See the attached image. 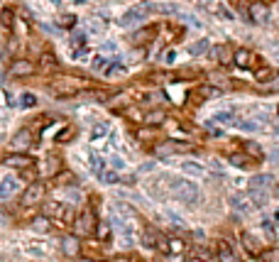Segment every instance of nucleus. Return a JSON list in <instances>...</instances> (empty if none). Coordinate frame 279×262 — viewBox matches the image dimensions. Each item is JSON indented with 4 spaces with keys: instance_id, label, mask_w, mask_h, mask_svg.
<instances>
[{
    "instance_id": "nucleus-1",
    "label": "nucleus",
    "mask_w": 279,
    "mask_h": 262,
    "mask_svg": "<svg viewBox=\"0 0 279 262\" xmlns=\"http://www.w3.org/2000/svg\"><path fill=\"white\" fill-rule=\"evenodd\" d=\"M169 189H171V193H174L179 201H184V204H196V201H198V186L191 184V181L171 179Z\"/></svg>"
},
{
    "instance_id": "nucleus-2",
    "label": "nucleus",
    "mask_w": 279,
    "mask_h": 262,
    "mask_svg": "<svg viewBox=\"0 0 279 262\" xmlns=\"http://www.w3.org/2000/svg\"><path fill=\"white\" fill-rule=\"evenodd\" d=\"M42 216H47L49 221H71V211L61 201H47L42 206Z\"/></svg>"
},
{
    "instance_id": "nucleus-3",
    "label": "nucleus",
    "mask_w": 279,
    "mask_h": 262,
    "mask_svg": "<svg viewBox=\"0 0 279 262\" xmlns=\"http://www.w3.org/2000/svg\"><path fill=\"white\" fill-rule=\"evenodd\" d=\"M32 145H34V133L27 130V127L17 130L13 135V140H10V150L13 152H27Z\"/></svg>"
},
{
    "instance_id": "nucleus-4",
    "label": "nucleus",
    "mask_w": 279,
    "mask_h": 262,
    "mask_svg": "<svg viewBox=\"0 0 279 262\" xmlns=\"http://www.w3.org/2000/svg\"><path fill=\"white\" fill-rule=\"evenodd\" d=\"M44 199V184L42 181H32L27 189L22 191V196H20V201H22V206H34V204H40Z\"/></svg>"
},
{
    "instance_id": "nucleus-5",
    "label": "nucleus",
    "mask_w": 279,
    "mask_h": 262,
    "mask_svg": "<svg viewBox=\"0 0 279 262\" xmlns=\"http://www.w3.org/2000/svg\"><path fill=\"white\" fill-rule=\"evenodd\" d=\"M74 228H76V235H91L96 231V216L91 208H86L84 213H79V218L74 221Z\"/></svg>"
},
{
    "instance_id": "nucleus-6",
    "label": "nucleus",
    "mask_w": 279,
    "mask_h": 262,
    "mask_svg": "<svg viewBox=\"0 0 279 262\" xmlns=\"http://www.w3.org/2000/svg\"><path fill=\"white\" fill-rule=\"evenodd\" d=\"M147 13H152V5L150 3H140V5H135V8H130L125 15H123V25H137V22H142L145 17H147Z\"/></svg>"
},
{
    "instance_id": "nucleus-7",
    "label": "nucleus",
    "mask_w": 279,
    "mask_h": 262,
    "mask_svg": "<svg viewBox=\"0 0 279 262\" xmlns=\"http://www.w3.org/2000/svg\"><path fill=\"white\" fill-rule=\"evenodd\" d=\"M81 91V86L71 79H61V81H54L52 83V93L56 98H69V96H76Z\"/></svg>"
},
{
    "instance_id": "nucleus-8",
    "label": "nucleus",
    "mask_w": 279,
    "mask_h": 262,
    "mask_svg": "<svg viewBox=\"0 0 279 262\" xmlns=\"http://www.w3.org/2000/svg\"><path fill=\"white\" fill-rule=\"evenodd\" d=\"M34 71H37V67L29 59H15L13 64H10V76H15V79H27Z\"/></svg>"
},
{
    "instance_id": "nucleus-9",
    "label": "nucleus",
    "mask_w": 279,
    "mask_h": 262,
    "mask_svg": "<svg viewBox=\"0 0 279 262\" xmlns=\"http://www.w3.org/2000/svg\"><path fill=\"white\" fill-rule=\"evenodd\" d=\"M3 165L15 167L17 172H22V169H29V167H34V159H32V157H27L25 152H13V154H8V157L3 159Z\"/></svg>"
},
{
    "instance_id": "nucleus-10",
    "label": "nucleus",
    "mask_w": 279,
    "mask_h": 262,
    "mask_svg": "<svg viewBox=\"0 0 279 262\" xmlns=\"http://www.w3.org/2000/svg\"><path fill=\"white\" fill-rule=\"evenodd\" d=\"M250 20L255 25H265L267 20H269V8H267L265 3H252L250 5Z\"/></svg>"
},
{
    "instance_id": "nucleus-11",
    "label": "nucleus",
    "mask_w": 279,
    "mask_h": 262,
    "mask_svg": "<svg viewBox=\"0 0 279 262\" xmlns=\"http://www.w3.org/2000/svg\"><path fill=\"white\" fill-rule=\"evenodd\" d=\"M61 250H64V255H66V257H76V255H79V250H81L79 238H76V235H66V238L61 240Z\"/></svg>"
},
{
    "instance_id": "nucleus-12",
    "label": "nucleus",
    "mask_w": 279,
    "mask_h": 262,
    "mask_svg": "<svg viewBox=\"0 0 279 262\" xmlns=\"http://www.w3.org/2000/svg\"><path fill=\"white\" fill-rule=\"evenodd\" d=\"M17 184H20V181L15 179V177H5V179H0V201L10 199V196L17 191Z\"/></svg>"
},
{
    "instance_id": "nucleus-13",
    "label": "nucleus",
    "mask_w": 279,
    "mask_h": 262,
    "mask_svg": "<svg viewBox=\"0 0 279 262\" xmlns=\"http://www.w3.org/2000/svg\"><path fill=\"white\" fill-rule=\"evenodd\" d=\"M250 61H252V54L248 49H235V52H233V64H235V67L248 69V67H252Z\"/></svg>"
},
{
    "instance_id": "nucleus-14",
    "label": "nucleus",
    "mask_w": 279,
    "mask_h": 262,
    "mask_svg": "<svg viewBox=\"0 0 279 262\" xmlns=\"http://www.w3.org/2000/svg\"><path fill=\"white\" fill-rule=\"evenodd\" d=\"M56 67H59V61H56V56L52 54V52H44V54L40 56V69L42 71L52 74V71H56Z\"/></svg>"
},
{
    "instance_id": "nucleus-15",
    "label": "nucleus",
    "mask_w": 279,
    "mask_h": 262,
    "mask_svg": "<svg viewBox=\"0 0 279 262\" xmlns=\"http://www.w3.org/2000/svg\"><path fill=\"white\" fill-rule=\"evenodd\" d=\"M218 260L221 262H240L237 255L233 252V248H230L225 240H221V245H218Z\"/></svg>"
},
{
    "instance_id": "nucleus-16",
    "label": "nucleus",
    "mask_w": 279,
    "mask_h": 262,
    "mask_svg": "<svg viewBox=\"0 0 279 262\" xmlns=\"http://www.w3.org/2000/svg\"><path fill=\"white\" fill-rule=\"evenodd\" d=\"M29 228H32L34 233H49V228H52V221H49L47 216H40V218H34V221L29 223Z\"/></svg>"
},
{
    "instance_id": "nucleus-17",
    "label": "nucleus",
    "mask_w": 279,
    "mask_h": 262,
    "mask_svg": "<svg viewBox=\"0 0 279 262\" xmlns=\"http://www.w3.org/2000/svg\"><path fill=\"white\" fill-rule=\"evenodd\" d=\"M154 35H157V29H154V27L137 29V32L132 35V42H135V44H142V42H150V40H152V37H154Z\"/></svg>"
},
{
    "instance_id": "nucleus-18",
    "label": "nucleus",
    "mask_w": 279,
    "mask_h": 262,
    "mask_svg": "<svg viewBox=\"0 0 279 262\" xmlns=\"http://www.w3.org/2000/svg\"><path fill=\"white\" fill-rule=\"evenodd\" d=\"M182 169L184 174H191V177H203L206 174V169L201 165H196V162H182Z\"/></svg>"
},
{
    "instance_id": "nucleus-19",
    "label": "nucleus",
    "mask_w": 279,
    "mask_h": 262,
    "mask_svg": "<svg viewBox=\"0 0 279 262\" xmlns=\"http://www.w3.org/2000/svg\"><path fill=\"white\" fill-rule=\"evenodd\" d=\"M267 196H269V191H265V189H250L252 206H265V204H267Z\"/></svg>"
},
{
    "instance_id": "nucleus-20",
    "label": "nucleus",
    "mask_w": 279,
    "mask_h": 262,
    "mask_svg": "<svg viewBox=\"0 0 279 262\" xmlns=\"http://www.w3.org/2000/svg\"><path fill=\"white\" fill-rule=\"evenodd\" d=\"M242 150H245V154L248 157H255V159H262V147L257 145V142H242Z\"/></svg>"
},
{
    "instance_id": "nucleus-21",
    "label": "nucleus",
    "mask_w": 279,
    "mask_h": 262,
    "mask_svg": "<svg viewBox=\"0 0 279 262\" xmlns=\"http://www.w3.org/2000/svg\"><path fill=\"white\" fill-rule=\"evenodd\" d=\"M269 186H272V177H269V174L255 177V179L250 181V189H265V191H269Z\"/></svg>"
},
{
    "instance_id": "nucleus-22",
    "label": "nucleus",
    "mask_w": 279,
    "mask_h": 262,
    "mask_svg": "<svg viewBox=\"0 0 279 262\" xmlns=\"http://www.w3.org/2000/svg\"><path fill=\"white\" fill-rule=\"evenodd\" d=\"M242 245L248 248L250 255H260V245H257V240H255L250 233H242Z\"/></svg>"
},
{
    "instance_id": "nucleus-23",
    "label": "nucleus",
    "mask_w": 279,
    "mask_h": 262,
    "mask_svg": "<svg viewBox=\"0 0 279 262\" xmlns=\"http://www.w3.org/2000/svg\"><path fill=\"white\" fill-rule=\"evenodd\" d=\"M0 25L8 27V29L15 25V13L10 10V8H3V10H0Z\"/></svg>"
},
{
    "instance_id": "nucleus-24",
    "label": "nucleus",
    "mask_w": 279,
    "mask_h": 262,
    "mask_svg": "<svg viewBox=\"0 0 279 262\" xmlns=\"http://www.w3.org/2000/svg\"><path fill=\"white\" fill-rule=\"evenodd\" d=\"M142 123H147V125H159V123H164V111H152V113H147V115L142 118Z\"/></svg>"
},
{
    "instance_id": "nucleus-25",
    "label": "nucleus",
    "mask_w": 279,
    "mask_h": 262,
    "mask_svg": "<svg viewBox=\"0 0 279 262\" xmlns=\"http://www.w3.org/2000/svg\"><path fill=\"white\" fill-rule=\"evenodd\" d=\"M262 262H279V248H269V250H262L257 255Z\"/></svg>"
},
{
    "instance_id": "nucleus-26",
    "label": "nucleus",
    "mask_w": 279,
    "mask_h": 262,
    "mask_svg": "<svg viewBox=\"0 0 279 262\" xmlns=\"http://www.w3.org/2000/svg\"><path fill=\"white\" fill-rule=\"evenodd\" d=\"M96 235H98V240H108L111 238V223H106V221L96 223Z\"/></svg>"
},
{
    "instance_id": "nucleus-27",
    "label": "nucleus",
    "mask_w": 279,
    "mask_h": 262,
    "mask_svg": "<svg viewBox=\"0 0 279 262\" xmlns=\"http://www.w3.org/2000/svg\"><path fill=\"white\" fill-rule=\"evenodd\" d=\"M189 52H191V54H194V56H198V54H206V52H208V42H206V40H198V42H194V44L189 47Z\"/></svg>"
},
{
    "instance_id": "nucleus-28",
    "label": "nucleus",
    "mask_w": 279,
    "mask_h": 262,
    "mask_svg": "<svg viewBox=\"0 0 279 262\" xmlns=\"http://www.w3.org/2000/svg\"><path fill=\"white\" fill-rule=\"evenodd\" d=\"M98 177H100V181H103V184H118V174H115L113 169H103Z\"/></svg>"
},
{
    "instance_id": "nucleus-29",
    "label": "nucleus",
    "mask_w": 279,
    "mask_h": 262,
    "mask_svg": "<svg viewBox=\"0 0 279 262\" xmlns=\"http://www.w3.org/2000/svg\"><path fill=\"white\" fill-rule=\"evenodd\" d=\"M125 67L123 64H118V61H111V67H108V71H106V76H123L125 74Z\"/></svg>"
},
{
    "instance_id": "nucleus-30",
    "label": "nucleus",
    "mask_w": 279,
    "mask_h": 262,
    "mask_svg": "<svg viewBox=\"0 0 279 262\" xmlns=\"http://www.w3.org/2000/svg\"><path fill=\"white\" fill-rule=\"evenodd\" d=\"M91 67H93V71H103V74H106L108 67H111V61H108V59H103V56H96Z\"/></svg>"
},
{
    "instance_id": "nucleus-31",
    "label": "nucleus",
    "mask_w": 279,
    "mask_h": 262,
    "mask_svg": "<svg viewBox=\"0 0 279 262\" xmlns=\"http://www.w3.org/2000/svg\"><path fill=\"white\" fill-rule=\"evenodd\" d=\"M37 106V96L34 93H25L20 98V108H34Z\"/></svg>"
},
{
    "instance_id": "nucleus-32",
    "label": "nucleus",
    "mask_w": 279,
    "mask_h": 262,
    "mask_svg": "<svg viewBox=\"0 0 279 262\" xmlns=\"http://www.w3.org/2000/svg\"><path fill=\"white\" fill-rule=\"evenodd\" d=\"M228 159H230V165L233 167H250V159H248L245 154H230Z\"/></svg>"
},
{
    "instance_id": "nucleus-33",
    "label": "nucleus",
    "mask_w": 279,
    "mask_h": 262,
    "mask_svg": "<svg viewBox=\"0 0 279 262\" xmlns=\"http://www.w3.org/2000/svg\"><path fill=\"white\" fill-rule=\"evenodd\" d=\"M221 91L218 88H211V86H201L198 91H196V96H201V98H213V96H218Z\"/></svg>"
},
{
    "instance_id": "nucleus-34",
    "label": "nucleus",
    "mask_w": 279,
    "mask_h": 262,
    "mask_svg": "<svg viewBox=\"0 0 279 262\" xmlns=\"http://www.w3.org/2000/svg\"><path fill=\"white\" fill-rule=\"evenodd\" d=\"M103 135H108V125H106V123H98L96 127H93V133H91V138L98 140V138H103Z\"/></svg>"
},
{
    "instance_id": "nucleus-35",
    "label": "nucleus",
    "mask_w": 279,
    "mask_h": 262,
    "mask_svg": "<svg viewBox=\"0 0 279 262\" xmlns=\"http://www.w3.org/2000/svg\"><path fill=\"white\" fill-rule=\"evenodd\" d=\"M169 252H184V240H177V238H171L167 243Z\"/></svg>"
},
{
    "instance_id": "nucleus-36",
    "label": "nucleus",
    "mask_w": 279,
    "mask_h": 262,
    "mask_svg": "<svg viewBox=\"0 0 279 262\" xmlns=\"http://www.w3.org/2000/svg\"><path fill=\"white\" fill-rule=\"evenodd\" d=\"M54 179L64 186V184H71V181H74V174H71V172H61V174H54Z\"/></svg>"
},
{
    "instance_id": "nucleus-37",
    "label": "nucleus",
    "mask_w": 279,
    "mask_h": 262,
    "mask_svg": "<svg viewBox=\"0 0 279 262\" xmlns=\"http://www.w3.org/2000/svg\"><path fill=\"white\" fill-rule=\"evenodd\" d=\"M59 25H61V27H74V25H76V17H74V15H61V17H59Z\"/></svg>"
},
{
    "instance_id": "nucleus-38",
    "label": "nucleus",
    "mask_w": 279,
    "mask_h": 262,
    "mask_svg": "<svg viewBox=\"0 0 279 262\" xmlns=\"http://www.w3.org/2000/svg\"><path fill=\"white\" fill-rule=\"evenodd\" d=\"M91 169H93L96 174H100V172L106 169V165H103V159H100V157H91Z\"/></svg>"
},
{
    "instance_id": "nucleus-39",
    "label": "nucleus",
    "mask_w": 279,
    "mask_h": 262,
    "mask_svg": "<svg viewBox=\"0 0 279 262\" xmlns=\"http://www.w3.org/2000/svg\"><path fill=\"white\" fill-rule=\"evenodd\" d=\"M71 135H74V130H71V127H64V130H61V133L56 135V142H66V140H69Z\"/></svg>"
},
{
    "instance_id": "nucleus-40",
    "label": "nucleus",
    "mask_w": 279,
    "mask_h": 262,
    "mask_svg": "<svg viewBox=\"0 0 279 262\" xmlns=\"http://www.w3.org/2000/svg\"><path fill=\"white\" fill-rule=\"evenodd\" d=\"M269 79H272V71H269V69H260V71H257V81L267 83Z\"/></svg>"
},
{
    "instance_id": "nucleus-41",
    "label": "nucleus",
    "mask_w": 279,
    "mask_h": 262,
    "mask_svg": "<svg viewBox=\"0 0 279 262\" xmlns=\"http://www.w3.org/2000/svg\"><path fill=\"white\" fill-rule=\"evenodd\" d=\"M213 120H216V123H221V125H225V123H230V120H233V115H230V113H218Z\"/></svg>"
},
{
    "instance_id": "nucleus-42",
    "label": "nucleus",
    "mask_w": 279,
    "mask_h": 262,
    "mask_svg": "<svg viewBox=\"0 0 279 262\" xmlns=\"http://www.w3.org/2000/svg\"><path fill=\"white\" fill-rule=\"evenodd\" d=\"M84 35H81V32H76V35H74V37H71V44H74V47H79V49H81V47H84Z\"/></svg>"
},
{
    "instance_id": "nucleus-43",
    "label": "nucleus",
    "mask_w": 279,
    "mask_h": 262,
    "mask_svg": "<svg viewBox=\"0 0 279 262\" xmlns=\"http://www.w3.org/2000/svg\"><path fill=\"white\" fill-rule=\"evenodd\" d=\"M240 130H257V125L252 123V120H240V123H235Z\"/></svg>"
},
{
    "instance_id": "nucleus-44",
    "label": "nucleus",
    "mask_w": 279,
    "mask_h": 262,
    "mask_svg": "<svg viewBox=\"0 0 279 262\" xmlns=\"http://www.w3.org/2000/svg\"><path fill=\"white\" fill-rule=\"evenodd\" d=\"M182 20H186V22H189L191 27H201V22H198L196 17H191V15H182Z\"/></svg>"
},
{
    "instance_id": "nucleus-45",
    "label": "nucleus",
    "mask_w": 279,
    "mask_h": 262,
    "mask_svg": "<svg viewBox=\"0 0 279 262\" xmlns=\"http://www.w3.org/2000/svg\"><path fill=\"white\" fill-rule=\"evenodd\" d=\"M218 15H221V17H225V20H233V13H230L228 8H218Z\"/></svg>"
},
{
    "instance_id": "nucleus-46",
    "label": "nucleus",
    "mask_w": 279,
    "mask_h": 262,
    "mask_svg": "<svg viewBox=\"0 0 279 262\" xmlns=\"http://www.w3.org/2000/svg\"><path fill=\"white\" fill-rule=\"evenodd\" d=\"M267 83H269V88H272V91H277V88H279V76H272Z\"/></svg>"
},
{
    "instance_id": "nucleus-47",
    "label": "nucleus",
    "mask_w": 279,
    "mask_h": 262,
    "mask_svg": "<svg viewBox=\"0 0 279 262\" xmlns=\"http://www.w3.org/2000/svg\"><path fill=\"white\" fill-rule=\"evenodd\" d=\"M123 167H125V162L120 157H113V169H123Z\"/></svg>"
},
{
    "instance_id": "nucleus-48",
    "label": "nucleus",
    "mask_w": 279,
    "mask_h": 262,
    "mask_svg": "<svg viewBox=\"0 0 279 262\" xmlns=\"http://www.w3.org/2000/svg\"><path fill=\"white\" fill-rule=\"evenodd\" d=\"M76 262H100V260H76Z\"/></svg>"
},
{
    "instance_id": "nucleus-49",
    "label": "nucleus",
    "mask_w": 279,
    "mask_h": 262,
    "mask_svg": "<svg viewBox=\"0 0 279 262\" xmlns=\"http://www.w3.org/2000/svg\"><path fill=\"white\" fill-rule=\"evenodd\" d=\"M274 221H277V223H279V211H277V213H274Z\"/></svg>"
},
{
    "instance_id": "nucleus-50",
    "label": "nucleus",
    "mask_w": 279,
    "mask_h": 262,
    "mask_svg": "<svg viewBox=\"0 0 279 262\" xmlns=\"http://www.w3.org/2000/svg\"><path fill=\"white\" fill-rule=\"evenodd\" d=\"M76 3H86V0H76Z\"/></svg>"
},
{
    "instance_id": "nucleus-51",
    "label": "nucleus",
    "mask_w": 279,
    "mask_h": 262,
    "mask_svg": "<svg viewBox=\"0 0 279 262\" xmlns=\"http://www.w3.org/2000/svg\"><path fill=\"white\" fill-rule=\"evenodd\" d=\"M277 193H279V186H277Z\"/></svg>"
}]
</instances>
